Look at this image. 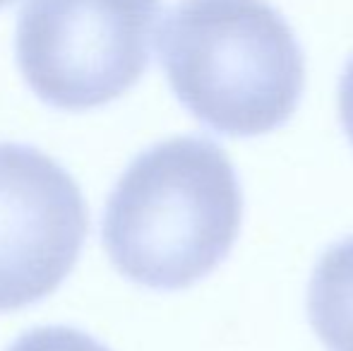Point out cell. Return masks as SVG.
<instances>
[{
    "label": "cell",
    "mask_w": 353,
    "mask_h": 351,
    "mask_svg": "<svg viewBox=\"0 0 353 351\" xmlns=\"http://www.w3.org/2000/svg\"><path fill=\"white\" fill-rule=\"evenodd\" d=\"M161 0H27L17 19V66L43 103L106 106L149 68Z\"/></svg>",
    "instance_id": "3957f363"
},
{
    "label": "cell",
    "mask_w": 353,
    "mask_h": 351,
    "mask_svg": "<svg viewBox=\"0 0 353 351\" xmlns=\"http://www.w3.org/2000/svg\"><path fill=\"white\" fill-rule=\"evenodd\" d=\"M8 351H111L89 337L87 332H79L74 328H61V325H48V328H34L29 332L19 334Z\"/></svg>",
    "instance_id": "8992f818"
},
{
    "label": "cell",
    "mask_w": 353,
    "mask_h": 351,
    "mask_svg": "<svg viewBox=\"0 0 353 351\" xmlns=\"http://www.w3.org/2000/svg\"><path fill=\"white\" fill-rule=\"evenodd\" d=\"M14 0H0V8H8V5H12Z\"/></svg>",
    "instance_id": "ba28073f"
},
{
    "label": "cell",
    "mask_w": 353,
    "mask_h": 351,
    "mask_svg": "<svg viewBox=\"0 0 353 351\" xmlns=\"http://www.w3.org/2000/svg\"><path fill=\"white\" fill-rule=\"evenodd\" d=\"M307 315L330 351H353V236L320 258L307 291Z\"/></svg>",
    "instance_id": "5b68a950"
},
{
    "label": "cell",
    "mask_w": 353,
    "mask_h": 351,
    "mask_svg": "<svg viewBox=\"0 0 353 351\" xmlns=\"http://www.w3.org/2000/svg\"><path fill=\"white\" fill-rule=\"evenodd\" d=\"M339 113H341V123H344L346 135H349V140L353 145V58L346 63V70H344V75H341Z\"/></svg>",
    "instance_id": "52a82bcc"
},
{
    "label": "cell",
    "mask_w": 353,
    "mask_h": 351,
    "mask_svg": "<svg viewBox=\"0 0 353 351\" xmlns=\"http://www.w3.org/2000/svg\"><path fill=\"white\" fill-rule=\"evenodd\" d=\"M159 56L178 101L231 137L283 126L305 87L301 43L267 0H181L166 14Z\"/></svg>",
    "instance_id": "7a4b0ae2"
},
{
    "label": "cell",
    "mask_w": 353,
    "mask_h": 351,
    "mask_svg": "<svg viewBox=\"0 0 353 351\" xmlns=\"http://www.w3.org/2000/svg\"><path fill=\"white\" fill-rule=\"evenodd\" d=\"M243 192L226 152L183 135L144 150L118 178L101 239L113 267L147 289H188L216 270L241 231Z\"/></svg>",
    "instance_id": "6da1fadb"
},
{
    "label": "cell",
    "mask_w": 353,
    "mask_h": 351,
    "mask_svg": "<svg viewBox=\"0 0 353 351\" xmlns=\"http://www.w3.org/2000/svg\"><path fill=\"white\" fill-rule=\"evenodd\" d=\"M89 234L74 178L41 150L0 142V313L51 296Z\"/></svg>",
    "instance_id": "277c9868"
}]
</instances>
